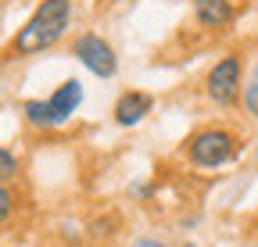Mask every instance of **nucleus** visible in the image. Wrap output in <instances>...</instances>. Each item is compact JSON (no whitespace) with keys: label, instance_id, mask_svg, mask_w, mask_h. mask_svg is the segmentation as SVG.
Wrapping results in <instances>:
<instances>
[{"label":"nucleus","instance_id":"f257e3e1","mask_svg":"<svg viewBox=\"0 0 258 247\" xmlns=\"http://www.w3.org/2000/svg\"><path fill=\"white\" fill-rule=\"evenodd\" d=\"M72 25V0H40L36 11L25 18V25L11 40V57H32L61 43V36Z\"/></svg>","mask_w":258,"mask_h":247},{"label":"nucleus","instance_id":"f03ea898","mask_svg":"<svg viewBox=\"0 0 258 247\" xmlns=\"http://www.w3.org/2000/svg\"><path fill=\"white\" fill-rule=\"evenodd\" d=\"M237 150H240L237 133L222 129V126L198 129V133L186 140V147H183L186 161H190L194 169H205V172H208V169H222V165H230V161L237 158Z\"/></svg>","mask_w":258,"mask_h":247},{"label":"nucleus","instance_id":"7ed1b4c3","mask_svg":"<svg viewBox=\"0 0 258 247\" xmlns=\"http://www.w3.org/2000/svg\"><path fill=\"white\" fill-rule=\"evenodd\" d=\"M240 72H244L240 54H222L215 65L208 68V75H205V94H208V101L219 104V108H233V104L240 101V86H244Z\"/></svg>","mask_w":258,"mask_h":247},{"label":"nucleus","instance_id":"20e7f679","mask_svg":"<svg viewBox=\"0 0 258 247\" xmlns=\"http://www.w3.org/2000/svg\"><path fill=\"white\" fill-rule=\"evenodd\" d=\"M72 57L97 79H115L118 72V54L101 33H79L72 40Z\"/></svg>","mask_w":258,"mask_h":247},{"label":"nucleus","instance_id":"39448f33","mask_svg":"<svg viewBox=\"0 0 258 247\" xmlns=\"http://www.w3.org/2000/svg\"><path fill=\"white\" fill-rule=\"evenodd\" d=\"M151 111H154V97L147 94V90H122V94L115 97V104H111V118L122 129L140 126Z\"/></svg>","mask_w":258,"mask_h":247},{"label":"nucleus","instance_id":"423d86ee","mask_svg":"<svg viewBox=\"0 0 258 247\" xmlns=\"http://www.w3.org/2000/svg\"><path fill=\"white\" fill-rule=\"evenodd\" d=\"M79 104H83V83L79 79H64L54 94L47 97V108H50V115H54L57 126H64V122L79 111Z\"/></svg>","mask_w":258,"mask_h":247},{"label":"nucleus","instance_id":"0eeeda50","mask_svg":"<svg viewBox=\"0 0 258 247\" xmlns=\"http://www.w3.org/2000/svg\"><path fill=\"white\" fill-rule=\"evenodd\" d=\"M190 8H194L198 25H205V29H226L233 22V4L230 0H190Z\"/></svg>","mask_w":258,"mask_h":247},{"label":"nucleus","instance_id":"6e6552de","mask_svg":"<svg viewBox=\"0 0 258 247\" xmlns=\"http://www.w3.org/2000/svg\"><path fill=\"white\" fill-rule=\"evenodd\" d=\"M240 101H244L247 115H251V118H258V65H254V72L247 75V83L240 86Z\"/></svg>","mask_w":258,"mask_h":247},{"label":"nucleus","instance_id":"1a4fd4ad","mask_svg":"<svg viewBox=\"0 0 258 247\" xmlns=\"http://www.w3.org/2000/svg\"><path fill=\"white\" fill-rule=\"evenodd\" d=\"M15 176H18V158H15V150L0 147V183H11Z\"/></svg>","mask_w":258,"mask_h":247},{"label":"nucleus","instance_id":"9d476101","mask_svg":"<svg viewBox=\"0 0 258 247\" xmlns=\"http://www.w3.org/2000/svg\"><path fill=\"white\" fill-rule=\"evenodd\" d=\"M15 204H18V197H15V190L8 187V183H0V226H4L11 215H15Z\"/></svg>","mask_w":258,"mask_h":247},{"label":"nucleus","instance_id":"9b49d317","mask_svg":"<svg viewBox=\"0 0 258 247\" xmlns=\"http://www.w3.org/2000/svg\"><path fill=\"white\" fill-rule=\"evenodd\" d=\"M133 247H169V243H161V240H151V236H140V240H133Z\"/></svg>","mask_w":258,"mask_h":247},{"label":"nucleus","instance_id":"f8f14e48","mask_svg":"<svg viewBox=\"0 0 258 247\" xmlns=\"http://www.w3.org/2000/svg\"><path fill=\"white\" fill-rule=\"evenodd\" d=\"M183 247H201V243H183Z\"/></svg>","mask_w":258,"mask_h":247}]
</instances>
